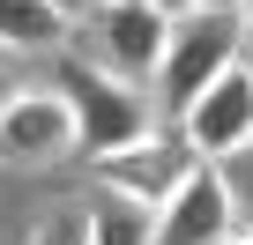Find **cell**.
<instances>
[{
  "mask_svg": "<svg viewBox=\"0 0 253 245\" xmlns=\"http://www.w3.org/2000/svg\"><path fill=\"white\" fill-rule=\"evenodd\" d=\"M67 0H0V45L8 52H52L67 45Z\"/></svg>",
  "mask_w": 253,
  "mask_h": 245,
  "instance_id": "8",
  "label": "cell"
},
{
  "mask_svg": "<svg viewBox=\"0 0 253 245\" xmlns=\"http://www.w3.org/2000/svg\"><path fill=\"white\" fill-rule=\"evenodd\" d=\"M164 45H171V15L149 8V0H112L97 8V52L119 82H157L164 67Z\"/></svg>",
  "mask_w": 253,
  "mask_h": 245,
  "instance_id": "7",
  "label": "cell"
},
{
  "mask_svg": "<svg viewBox=\"0 0 253 245\" xmlns=\"http://www.w3.org/2000/svg\"><path fill=\"white\" fill-rule=\"evenodd\" d=\"M194 149H186V134L171 127V134H142L134 149H119V156H97V186H112V193H134V201H149V208H164L186 178H194Z\"/></svg>",
  "mask_w": 253,
  "mask_h": 245,
  "instance_id": "6",
  "label": "cell"
},
{
  "mask_svg": "<svg viewBox=\"0 0 253 245\" xmlns=\"http://www.w3.org/2000/svg\"><path fill=\"white\" fill-rule=\"evenodd\" d=\"M8 97H15V74H8V67H0V104H8Z\"/></svg>",
  "mask_w": 253,
  "mask_h": 245,
  "instance_id": "13",
  "label": "cell"
},
{
  "mask_svg": "<svg viewBox=\"0 0 253 245\" xmlns=\"http://www.w3.org/2000/svg\"><path fill=\"white\" fill-rule=\"evenodd\" d=\"M238 15H246V30H253V0H238Z\"/></svg>",
  "mask_w": 253,
  "mask_h": 245,
  "instance_id": "15",
  "label": "cell"
},
{
  "mask_svg": "<svg viewBox=\"0 0 253 245\" xmlns=\"http://www.w3.org/2000/svg\"><path fill=\"white\" fill-rule=\"evenodd\" d=\"M67 8H112V0H67Z\"/></svg>",
  "mask_w": 253,
  "mask_h": 245,
  "instance_id": "14",
  "label": "cell"
},
{
  "mask_svg": "<svg viewBox=\"0 0 253 245\" xmlns=\"http://www.w3.org/2000/svg\"><path fill=\"white\" fill-rule=\"evenodd\" d=\"M30 245H89V215H45L30 230Z\"/></svg>",
  "mask_w": 253,
  "mask_h": 245,
  "instance_id": "10",
  "label": "cell"
},
{
  "mask_svg": "<svg viewBox=\"0 0 253 245\" xmlns=\"http://www.w3.org/2000/svg\"><path fill=\"white\" fill-rule=\"evenodd\" d=\"M60 97L75 104V127H82V156H119L134 149L142 134H157V104L142 82H119L112 67H89V60H60Z\"/></svg>",
  "mask_w": 253,
  "mask_h": 245,
  "instance_id": "1",
  "label": "cell"
},
{
  "mask_svg": "<svg viewBox=\"0 0 253 245\" xmlns=\"http://www.w3.org/2000/svg\"><path fill=\"white\" fill-rule=\"evenodd\" d=\"M89 245H157V208L149 201H134V193H97L89 208Z\"/></svg>",
  "mask_w": 253,
  "mask_h": 245,
  "instance_id": "9",
  "label": "cell"
},
{
  "mask_svg": "<svg viewBox=\"0 0 253 245\" xmlns=\"http://www.w3.org/2000/svg\"><path fill=\"white\" fill-rule=\"evenodd\" d=\"M246 15L238 8H216V15H186V23H171V45H164V67H157V111L171 119H186V104L216 82V74H231L238 67V52H246Z\"/></svg>",
  "mask_w": 253,
  "mask_h": 245,
  "instance_id": "2",
  "label": "cell"
},
{
  "mask_svg": "<svg viewBox=\"0 0 253 245\" xmlns=\"http://www.w3.org/2000/svg\"><path fill=\"white\" fill-rule=\"evenodd\" d=\"M82 149V127H75V104L60 89H15L0 104V156L23 164V171H45L60 156Z\"/></svg>",
  "mask_w": 253,
  "mask_h": 245,
  "instance_id": "3",
  "label": "cell"
},
{
  "mask_svg": "<svg viewBox=\"0 0 253 245\" xmlns=\"http://www.w3.org/2000/svg\"><path fill=\"white\" fill-rule=\"evenodd\" d=\"M179 134H186V149H194L201 164H231L238 149H253V67H246V60H238L231 74H216V82L186 104Z\"/></svg>",
  "mask_w": 253,
  "mask_h": 245,
  "instance_id": "4",
  "label": "cell"
},
{
  "mask_svg": "<svg viewBox=\"0 0 253 245\" xmlns=\"http://www.w3.org/2000/svg\"><path fill=\"white\" fill-rule=\"evenodd\" d=\"M149 8H164L171 23H186V15H216V8H238V0H149Z\"/></svg>",
  "mask_w": 253,
  "mask_h": 245,
  "instance_id": "12",
  "label": "cell"
},
{
  "mask_svg": "<svg viewBox=\"0 0 253 245\" xmlns=\"http://www.w3.org/2000/svg\"><path fill=\"white\" fill-rule=\"evenodd\" d=\"M238 230H246V215H238L223 164H194V178L157 208V245H231Z\"/></svg>",
  "mask_w": 253,
  "mask_h": 245,
  "instance_id": "5",
  "label": "cell"
},
{
  "mask_svg": "<svg viewBox=\"0 0 253 245\" xmlns=\"http://www.w3.org/2000/svg\"><path fill=\"white\" fill-rule=\"evenodd\" d=\"M231 245H253V223H246V230H238V238H231Z\"/></svg>",
  "mask_w": 253,
  "mask_h": 245,
  "instance_id": "16",
  "label": "cell"
},
{
  "mask_svg": "<svg viewBox=\"0 0 253 245\" xmlns=\"http://www.w3.org/2000/svg\"><path fill=\"white\" fill-rule=\"evenodd\" d=\"M223 178H231V193H238V215L253 223V149H238V156L223 164Z\"/></svg>",
  "mask_w": 253,
  "mask_h": 245,
  "instance_id": "11",
  "label": "cell"
}]
</instances>
